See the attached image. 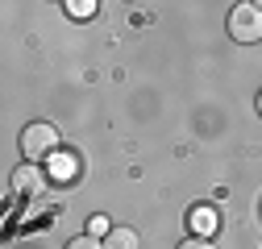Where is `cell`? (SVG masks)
I'll return each mask as SVG.
<instances>
[{
	"mask_svg": "<svg viewBox=\"0 0 262 249\" xmlns=\"http://www.w3.org/2000/svg\"><path fill=\"white\" fill-rule=\"evenodd\" d=\"M21 158L25 162H42V158H54L58 154V129L50 120H34V124H25L21 129Z\"/></svg>",
	"mask_w": 262,
	"mask_h": 249,
	"instance_id": "cell-1",
	"label": "cell"
},
{
	"mask_svg": "<svg viewBox=\"0 0 262 249\" xmlns=\"http://www.w3.org/2000/svg\"><path fill=\"white\" fill-rule=\"evenodd\" d=\"M229 38L242 46H258L262 42V5L258 0H242L229 13Z\"/></svg>",
	"mask_w": 262,
	"mask_h": 249,
	"instance_id": "cell-2",
	"label": "cell"
},
{
	"mask_svg": "<svg viewBox=\"0 0 262 249\" xmlns=\"http://www.w3.org/2000/svg\"><path fill=\"white\" fill-rule=\"evenodd\" d=\"M13 191H21V195H42V191H46V170H42L38 162H21V166L13 170Z\"/></svg>",
	"mask_w": 262,
	"mask_h": 249,
	"instance_id": "cell-3",
	"label": "cell"
},
{
	"mask_svg": "<svg viewBox=\"0 0 262 249\" xmlns=\"http://www.w3.org/2000/svg\"><path fill=\"white\" fill-rule=\"evenodd\" d=\"M187 225H191V237H212L221 225H216V212L204 204V208H191L187 212Z\"/></svg>",
	"mask_w": 262,
	"mask_h": 249,
	"instance_id": "cell-4",
	"label": "cell"
},
{
	"mask_svg": "<svg viewBox=\"0 0 262 249\" xmlns=\"http://www.w3.org/2000/svg\"><path fill=\"white\" fill-rule=\"evenodd\" d=\"M104 249H142V237L125 225H113L108 237H104Z\"/></svg>",
	"mask_w": 262,
	"mask_h": 249,
	"instance_id": "cell-5",
	"label": "cell"
},
{
	"mask_svg": "<svg viewBox=\"0 0 262 249\" xmlns=\"http://www.w3.org/2000/svg\"><path fill=\"white\" fill-rule=\"evenodd\" d=\"M67 249H104V241H100V237H92V233H83V237H71Z\"/></svg>",
	"mask_w": 262,
	"mask_h": 249,
	"instance_id": "cell-6",
	"label": "cell"
},
{
	"mask_svg": "<svg viewBox=\"0 0 262 249\" xmlns=\"http://www.w3.org/2000/svg\"><path fill=\"white\" fill-rule=\"evenodd\" d=\"M67 13L71 17H92L96 13V0H67Z\"/></svg>",
	"mask_w": 262,
	"mask_h": 249,
	"instance_id": "cell-7",
	"label": "cell"
},
{
	"mask_svg": "<svg viewBox=\"0 0 262 249\" xmlns=\"http://www.w3.org/2000/svg\"><path fill=\"white\" fill-rule=\"evenodd\" d=\"M108 229H113L108 216H92V220H88V233H92V237H108Z\"/></svg>",
	"mask_w": 262,
	"mask_h": 249,
	"instance_id": "cell-8",
	"label": "cell"
},
{
	"mask_svg": "<svg viewBox=\"0 0 262 249\" xmlns=\"http://www.w3.org/2000/svg\"><path fill=\"white\" fill-rule=\"evenodd\" d=\"M179 249H212V245H208V237H187Z\"/></svg>",
	"mask_w": 262,
	"mask_h": 249,
	"instance_id": "cell-9",
	"label": "cell"
},
{
	"mask_svg": "<svg viewBox=\"0 0 262 249\" xmlns=\"http://www.w3.org/2000/svg\"><path fill=\"white\" fill-rule=\"evenodd\" d=\"M258 116H262V91H258Z\"/></svg>",
	"mask_w": 262,
	"mask_h": 249,
	"instance_id": "cell-10",
	"label": "cell"
},
{
	"mask_svg": "<svg viewBox=\"0 0 262 249\" xmlns=\"http://www.w3.org/2000/svg\"><path fill=\"white\" fill-rule=\"evenodd\" d=\"M258 5H262V0H258Z\"/></svg>",
	"mask_w": 262,
	"mask_h": 249,
	"instance_id": "cell-11",
	"label": "cell"
}]
</instances>
